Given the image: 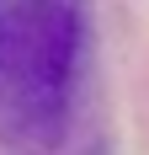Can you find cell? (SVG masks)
<instances>
[{
	"instance_id": "6da1fadb",
	"label": "cell",
	"mask_w": 149,
	"mask_h": 155,
	"mask_svg": "<svg viewBox=\"0 0 149 155\" xmlns=\"http://www.w3.org/2000/svg\"><path fill=\"white\" fill-rule=\"evenodd\" d=\"M85 80V0H0V134L53 155L74 128Z\"/></svg>"
}]
</instances>
